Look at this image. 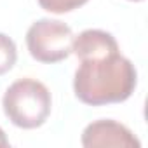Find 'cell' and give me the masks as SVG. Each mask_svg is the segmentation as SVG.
I'll return each mask as SVG.
<instances>
[{
    "instance_id": "obj_1",
    "label": "cell",
    "mask_w": 148,
    "mask_h": 148,
    "mask_svg": "<svg viewBox=\"0 0 148 148\" xmlns=\"http://www.w3.org/2000/svg\"><path fill=\"white\" fill-rule=\"evenodd\" d=\"M138 84V73L131 59L120 52L84 59L75 71L73 91L75 96L91 106L122 103L131 98Z\"/></svg>"
},
{
    "instance_id": "obj_2",
    "label": "cell",
    "mask_w": 148,
    "mask_h": 148,
    "mask_svg": "<svg viewBox=\"0 0 148 148\" xmlns=\"http://www.w3.org/2000/svg\"><path fill=\"white\" fill-rule=\"evenodd\" d=\"M51 92L35 79H19L9 86L2 98L4 113L21 129L40 127L51 115Z\"/></svg>"
},
{
    "instance_id": "obj_3",
    "label": "cell",
    "mask_w": 148,
    "mask_h": 148,
    "mask_svg": "<svg viewBox=\"0 0 148 148\" xmlns=\"http://www.w3.org/2000/svg\"><path fill=\"white\" fill-rule=\"evenodd\" d=\"M73 32L59 21L42 18L26 32V47L33 59L40 63H59L71 54Z\"/></svg>"
},
{
    "instance_id": "obj_4",
    "label": "cell",
    "mask_w": 148,
    "mask_h": 148,
    "mask_svg": "<svg viewBox=\"0 0 148 148\" xmlns=\"http://www.w3.org/2000/svg\"><path fill=\"white\" fill-rule=\"evenodd\" d=\"M82 145L86 148L96 146H120V148H139V139L122 124L115 120H96L89 124L82 132Z\"/></svg>"
},
{
    "instance_id": "obj_5",
    "label": "cell",
    "mask_w": 148,
    "mask_h": 148,
    "mask_svg": "<svg viewBox=\"0 0 148 148\" xmlns=\"http://www.w3.org/2000/svg\"><path fill=\"white\" fill-rule=\"evenodd\" d=\"M71 52L84 61V59H96V58H105L119 52V44L115 37L105 30H84L79 33V37H73V45Z\"/></svg>"
},
{
    "instance_id": "obj_6",
    "label": "cell",
    "mask_w": 148,
    "mask_h": 148,
    "mask_svg": "<svg viewBox=\"0 0 148 148\" xmlns=\"http://www.w3.org/2000/svg\"><path fill=\"white\" fill-rule=\"evenodd\" d=\"M18 59V51H16V44L11 37H7L5 33H0V75L7 73Z\"/></svg>"
},
{
    "instance_id": "obj_7",
    "label": "cell",
    "mask_w": 148,
    "mask_h": 148,
    "mask_svg": "<svg viewBox=\"0 0 148 148\" xmlns=\"http://www.w3.org/2000/svg\"><path fill=\"white\" fill-rule=\"evenodd\" d=\"M87 2L89 0H38V4L44 11L54 12V14H64L70 11H75Z\"/></svg>"
},
{
    "instance_id": "obj_8",
    "label": "cell",
    "mask_w": 148,
    "mask_h": 148,
    "mask_svg": "<svg viewBox=\"0 0 148 148\" xmlns=\"http://www.w3.org/2000/svg\"><path fill=\"white\" fill-rule=\"evenodd\" d=\"M4 146H9V139L5 138V132H4V129L0 127V148H4Z\"/></svg>"
},
{
    "instance_id": "obj_9",
    "label": "cell",
    "mask_w": 148,
    "mask_h": 148,
    "mask_svg": "<svg viewBox=\"0 0 148 148\" xmlns=\"http://www.w3.org/2000/svg\"><path fill=\"white\" fill-rule=\"evenodd\" d=\"M131 2H141V0H131Z\"/></svg>"
}]
</instances>
